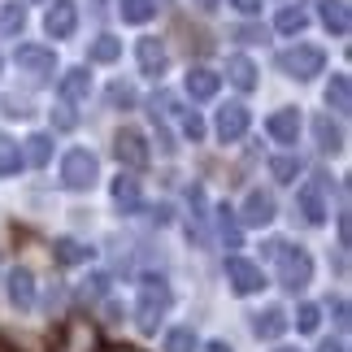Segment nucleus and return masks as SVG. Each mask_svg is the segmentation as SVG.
<instances>
[{
	"label": "nucleus",
	"instance_id": "obj_1",
	"mask_svg": "<svg viewBox=\"0 0 352 352\" xmlns=\"http://www.w3.org/2000/svg\"><path fill=\"white\" fill-rule=\"evenodd\" d=\"M170 305H174V292H170V283H166V278H144V287H140V300H135V327L153 335V331L161 327V322H166Z\"/></svg>",
	"mask_w": 352,
	"mask_h": 352
},
{
	"label": "nucleus",
	"instance_id": "obj_2",
	"mask_svg": "<svg viewBox=\"0 0 352 352\" xmlns=\"http://www.w3.org/2000/svg\"><path fill=\"white\" fill-rule=\"evenodd\" d=\"M96 179H100L96 153H91V148H70V153H65V161H61V183L70 187V192H91V187H96Z\"/></svg>",
	"mask_w": 352,
	"mask_h": 352
},
{
	"label": "nucleus",
	"instance_id": "obj_3",
	"mask_svg": "<svg viewBox=\"0 0 352 352\" xmlns=\"http://www.w3.org/2000/svg\"><path fill=\"white\" fill-rule=\"evenodd\" d=\"M274 261H278V283H283L292 296L305 292L309 283H314V256H309L305 248H292V243H283V252L274 256Z\"/></svg>",
	"mask_w": 352,
	"mask_h": 352
},
{
	"label": "nucleus",
	"instance_id": "obj_4",
	"mask_svg": "<svg viewBox=\"0 0 352 352\" xmlns=\"http://www.w3.org/2000/svg\"><path fill=\"white\" fill-rule=\"evenodd\" d=\"M100 335H96V322L87 318H65L57 327V340H52V352H96Z\"/></svg>",
	"mask_w": 352,
	"mask_h": 352
},
{
	"label": "nucleus",
	"instance_id": "obj_5",
	"mask_svg": "<svg viewBox=\"0 0 352 352\" xmlns=\"http://www.w3.org/2000/svg\"><path fill=\"white\" fill-rule=\"evenodd\" d=\"M278 70L292 74V78H300V83H309L314 74L327 70V52L314 48V44H296V48H287V52L278 57Z\"/></svg>",
	"mask_w": 352,
	"mask_h": 352
},
{
	"label": "nucleus",
	"instance_id": "obj_6",
	"mask_svg": "<svg viewBox=\"0 0 352 352\" xmlns=\"http://www.w3.org/2000/svg\"><path fill=\"white\" fill-rule=\"evenodd\" d=\"M13 61H18V70L31 74L35 83H44V78L57 74V52H52V48H39V44H22Z\"/></svg>",
	"mask_w": 352,
	"mask_h": 352
},
{
	"label": "nucleus",
	"instance_id": "obj_7",
	"mask_svg": "<svg viewBox=\"0 0 352 352\" xmlns=\"http://www.w3.org/2000/svg\"><path fill=\"white\" fill-rule=\"evenodd\" d=\"M226 283H231L235 296H256L265 287V270L243 261V256H231V261H226Z\"/></svg>",
	"mask_w": 352,
	"mask_h": 352
},
{
	"label": "nucleus",
	"instance_id": "obj_8",
	"mask_svg": "<svg viewBox=\"0 0 352 352\" xmlns=\"http://www.w3.org/2000/svg\"><path fill=\"white\" fill-rule=\"evenodd\" d=\"M113 157H118V166H126V170H144V166H148V144H144V135L131 131V126H122V131L113 135Z\"/></svg>",
	"mask_w": 352,
	"mask_h": 352
},
{
	"label": "nucleus",
	"instance_id": "obj_9",
	"mask_svg": "<svg viewBox=\"0 0 352 352\" xmlns=\"http://www.w3.org/2000/svg\"><path fill=\"white\" fill-rule=\"evenodd\" d=\"M44 31H48V39H70L78 31V5L74 0H52L48 13H44Z\"/></svg>",
	"mask_w": 352,
	"mask_h": 352
},
{
	"label": "nucleus",
	"instance_id": "obj_10",
	"mask_svg": "<svg viewBox=\"0 0 352 352\" xmlns=\"http://www.w3.org/2000/svg\"><path fill=\"white\" fill-rule=\"evenodd\" d=\"M5 296H9V305L18 309V314H31V309H35V274H31L26 265L9 270V278H5Z\"/></svg>",
	"mask_w": 352,
	"mask_h": 352
},
{
	"label": "nucleus",
	"instance_id": "obj_11",
	"mask_svg": "<svg viewBox=\"0 0 352 352\" xmlns=\"http://www.w3.org/2000/svg\"><path fill=\"white\" fill-rule=\"evenodd\" d=\"M248 122H252L248 104H222V109H218V140L222 144L243 140V135H248Z\"/></svg>",
	"mask_w": 352,
	"mask_h": 352
},
{
	"label": "nucleus",
	"instance_id": "obj_12",
	"mask_svg": "<svg viewBox=\"0 0 352 352\" xmlns=\"http://www.w3.org/2000/svg\"><path fill=\"white\" fill-rule=\"evenodd\" d=\"M109 192H113V205H118L122 218H135V213L144 209V192H140V179H135V174H118Z\"/></svg>",
	"mask_w": 352,
	"mask_h": 352
},
{
	"label": "nucleus",
	"instance_id": "obj_13",
	"mask_svg": "<svg viewBox=\"0 0 352 352\" xmlns=\"http://www.w3.org/2000/svg\"><path fill=\"white\" fill-rule=\"evenodd\" d=\"M274 213H278L274 196L256 187V192L243 196V213H239V222H243V226H270V222H274Z\"/></svg>",
	"mask_w": 352,
	"mask_h": 352
},
{
	"label": "nucleus",
	"instance_id": "obj_14",
	"mask_svg": "<svg viewBox=\"0 0 352 352\" xmlns=\"http://www.w3.org/2000/svg\"><path fill=\"white\" fill-rule=\"evenodd\" d=\"M296 205H300V218L309 222V226H322L327 222V200H322V183H305L300 192H296Z\"/></svg>",
	"mask_w": 352,
	"mask_h": 352
},
{
	"label": "nucleus",
	"instance_id": "obj_15",
	"mask_svg": "<svg viewBox=\"0 0 352 352\" xmlns=\"http://www.w3.org/2000/svg\"><path fill=\"white\" fill-rule=\"evenodd\" d=\"M265 131L274 135L278 144H296V140H300V113H296V109H274L265 118Z\"/></svg>",
	"mask_w": 352,
	"mask_h": 352
},
{
	"label": "nucleus",
	"instance_id": "obj_16",
	"mask_svg": "<svg viewBox=\"0 0 352 352\" xmlns=\"http://www.w3.org/2000/svg\"><path fill=\"white\" fill-rule=\"evenodd\" d=\"M183 87H187V96H192V100H213V96H218V87H222V74L196 65V70H187V83Z\"/></svg>",
	"mask_w": 352,
	"mask_h": 352
},
{
	"label": "nucleus",
	"instance_id": "obj_17",
	"mask_svg": "<svg viewBox=\"0 0 352 352\" xmlns=\"http://www.w3.org/2000/svg\"><path fill=\"white\" fill-rule=\"evenodd\" d=\"M318 5H322V9H318V13H322V26H327L331 35H340V39H344V35L352 31L348 0H318Z\"/></svg>",
	"mask_w": 352,
	"mask_h": 352
},
{
	"label": "nucleus",
	"instance_id": "obj_18",
	"mask_svg": "<svg viewBox=\"0 0 352 352\" xmlns=\"http://www.w3.org/2000/svg\"><path fill=\"white\" fill-rule=\"evenodd\" d=\"M57 91H61L65 104H70V100H87V96H91V74H87V65H74V70H65L61 83H57Z\"/></svg>",
	"mask_w": 352,
	"mask_h": 352
},
{
	"label": "nucleus",
	"instance_id": "obj_19",
	"mask_svg": "<svg viewBox=\"0 0 352 352\" xmlns=\"http://www.w3.org/2000/svg\"><path fill=\"white\" fill-rule=\"evenodd\" d=\"M287 331V314H283L278 305L261 309V314H252V335L256 340H278V335Z\"/></svg>",
	"mask_w": 352,
	"mask_h": 352
},
{
	"label": "nucleus",
	"instance_id": "obj_20",
	"mask_svg": "<svg viewBox=\"0 0 352 352\" xmlns=\"http://www.w3.org/2000/svg\"><path fill=\"white\" fill-rule=\"evenodd\" d=\"M226 78H231L239 91H252V87H256V61H252V57H243V52L226 57Z\"/></svg>",
	"mask_w": 352,
	"mask_h": 352
},
{
	"label": "nucleus",
	"instance_id": "obj_21",
	"mask_svg": "<svg viewBox=\"0 0 352 352\" xmlns=\"http://www.w3.org/2000/svg\"><path fill=\"white\" fill-rule=\"evenodd\" d=\"M135 52H140V70L144 74H161V70H166V44H161V39H153V35H148V39H140V48H135Z\"/></svg>",
	"mask_w": 352,
	"mask_h": 352
},
{
	"label": "nucleus",
	"instance_id": "obj_22",
	"mask_svg": "<svg viewBox=\"0 0 352 352\" xmlns=\"http://www.w3.org/2000/svg\"><path fill=\"white\" fill-rule=\"evenodd\" d=\"M314 135H318V148H322V153H344V131L331 122V113H318L314 118Z\"/></svg>",
	"mask_w": 352,
	"mask_h": 352
},
{
	"label": "nucleus",
	"instance_id": "obj_23",
	"mask_svg": "<svg viewBox=\"0 0 352 352\" xmlns=\"http://www.w3.org/2000/svg\"><path fill=\"white\" fill-rule=\"evenodd\" d=\"M52 256H57L61 265H83V261H91V248L78 243V239H70V235H61L57 243H52Z\"/></svg>",
	"mask_w": 352,
	"mask_h": 352
},
{
	"label": "nucleus",
	"instance_id": "obj_24",
	"mask_svg": "<svg viewBox=\"0 0 352 352\" xmlns=\"http://www.w3.org/2000/svg\"><path fill=\"white\" fill-rule=\"evenodd\" d=\"M118 13H122V22L144 26L157 18V0H118Z\"/></svg>",
	"mask_w": 352,
	"mask_h": 352
},
{
	"label": "nucleus",
	"instance_id": "obj_25",
	"mask_svg": "<svg viewBox=\"0 0 352 352\" xmlns=\"http://www.w3.org/2000/svg\"><path fill=\"white\" fill-rule=\"evenodd\" d=\"M327 104H331L335 113H348V109H352V83H348V74H331Z\"/></svg>",
	"mask_w": 352,
	"mask_h": 352
},
{
	"label": "nucleus",
	"instance_id": "obj_26",
	"mask_svg": "<svg viewBox=\"0 0 352 352\" xmlns=\"http://www.w3.org/2000/svg\"><path fill=\"white\" fill-rule=\"evenodd\" d=\"M26 161H31L35 170H44L48 161H52V135H44V131H35L31 140H26Z\"/></svg>",
	"mask_w": 352,
	"mask_h": 352
},
{
	"label": "nucleus",
	"instance_id": "obj_27",
	"mask_svg": "<svg viewBox=\"0 0 352 352\" xmlns=\"http://www.w3.org/2000/svg\"><path fill=\"white\" fill-rule=\"evenodd\" d=\"M122 57V39L118 35H100L96 44L87 48V61H96V65H109V61H118Z\"/></svg>",
	"mask_w": 352,
	"mask_h": 352
},
{
	"label": "nucleus",
	"instance_id": "obj_28",
	"mask_svg": "<svg viewBox=\"0 0 352 352\" xmlns=\"http://www.w3.org/2000/svg\"><path fill=\"white\" fill-rule=\"evenodd\" d=\"M166 352H200L196 331H192V327H174V331L166 335Z\"/></svg>",
	"mask_w": 352,
	"mask_h": 352
},
{
	"label": "nucleus",
	"instance_id": "obj_29",
	"mask_svg": "<svg viewBox=\"0 0 352 352\" xmlns=\"http://www.w3.org/2000/svg\"><path fill=\"white\" fill-rule=\"evenodd\" d=\"M218 235H222L226 248H243V226L231 218V209H222V213H218Z\"/></svg>",
	"mask_w": 352,
	"mask_h": 352
},
{
	"label": "nucleus",
	"instance_id": "obj_30",
	"mask_svg": "<svg viewBox=\"0 0 352 352\" xmlns=\"http://www.w3.org/2000/svg\"><path fill=\"white\" fill-rule=\"evenodd\" d=\"M18 166H22V153H18V144H13L9 135H0V179L18 174Z\"/></svg>",
	"mask_w": 352,
	"mask_h": 352
},
{
	"label": "nucleus",
	"instance_id": "obj_31",
	"mask_svg": "<svg viewBox=\"0 0 352 352\" xmlns=\"http://www.w3.org/2000/svg\"><path fill=\"white\" fill-rule=\"evenodd\" d=\"M270 174H274L278 183H296V174H300V157H292V153H283L270 161Z\"/></svg>",
	"mask_w": 352,
	"mask_h": 352
},
{
	"label": "nucleus",
	"instance_id": "obj_32",
	"mask_svg": "<svg viewBox=\"0 0 352 352\" xmlns=\"http://www.w3.org/2000/svg\"><path fill=\"white\" fill-rule=\"evenodd\" d=\"M0 31H5V35H22L26 31V9L22 5H5V9H0Z\"/></svg>",
	"mask_w": 352,
	"mask_h": 352
},
{
	"label": "nucleus",
	"instance_id": "obj_33",
	"mask_svg": "<svg viewBox=\"0 0 352 352\" xmlns=\"http://www.w3.org/2000/svg\"><path fill=\"white\" fill-rule=\"evenodd\" d=\"M305 26H309V13H305L300 5H296V9H283V13H278V31H283V35H300Z\"/></svg>",
	"mask_w": 352,
	"mask_h": 352
},
{
	"label": "nucleus",
	"instance_id": "obj_34",
	"mask_svg": "<svg viewBox=\"0 0 352 352\" xmlns=\"http://www.w3.org/2000/svg\"><path fill=\"white\" fill-rule=\"evenodd\" d=\"M104 96H109V104H113V109H122V113L135 109V87L122 83V78H118V83H109V91H104Z\"/></svg>",
	"mask_w": 352,
	"mask_h": 352
},
{
	"label": "nucleus",
	"instance_id": "obj_35",
	"mask_svg": "<svg viewBox=\"0 0 352 352\" xmlns=\"http://www.w3.org/2000/svg\"><path fill=\"white\" fill-rule=\"evenodd\" d=\"M322 327V309L318 305H300V309H296V331H300V335H314Z\"/></svg>",
	"mask_w": 352,
	"mask_h": 352
},
{
	"label": "nucleus",
	"instance_id": "obj_36",
	"mask_svg": "<svg viewBox=\"0 0 352 352\" xmlns=\"http://www.w3.org/2000/svg\"><path fill=\"white\" fill-rule=\"evenodd\" d=\"M109 296V274H91L83 283V300H104Z\"/></svg>",
	"mask_w": 352,
	"mask_h": 352
},
{
	"label": "nucleus",
	"instance_id": "obj_37",
	"mask_svg": "<svg viewBox=\"0 0 352 352\" xmlns=\"http://www.w3.org/2000/svg\"><path fill=\"white\" fill-rule=\"evenodd\" d=\"M183 135H187L192 144H200V140H205V122H200L196 113H183Z\"/></svg>",
	"mask_w": 352,
	"mask_h": 352
},
{
	"label": "nucleus",
	"instance_id": "obj_38",
	"mask_svg": "<svg viewBox=\"0 0 352 352\" xmlns=\"http://www.w3.org/2000/svg\"><path fill=\"white\" fill-rule=\"evenodd\" d=\"M74 109H70V104H57V109H52V126H57V131H74Z\"/></svg>",
	"mask_w": 352,
	"mask_h": 352
},
{
	"label": "nucleus",
	"instance_id": "obj_39",
	"mask_svg": "<svg viewBox=\"0 0 352 352\" xmlns=\"http://www.w3.org/2000/svg\"><path fill=\"white\" fill-rule=\"evenodd\" d=\"M235 39H239V44H261V39H265V26H239Z\"/></svg>",
	"mask_w": 352,
	"mask_h": 352
},
{
	"label": "nucleus",
	"instance_id": "obj_40",
	"mask_svg": "<svg viewBox=\"0 0 352 352\" xmlns=\"http://www.w3.org/2000/svg\"><path fill=\"white\" fill-rule=\"evenodd\" d=\"M5 113L9 118H26V113H31V104H26L22 96H5Z\"/></svg>",
	"mask_w": 352,
	"mask_h": 352
},
{
	"label": "nucleus",
	"instance_id": "obj_41",
	"mask_svg": "<svg viewBox=\"0 0 352 352\" xmlns=\"http://www.w3.org/2000/svg\"><path fill=\"white\" fill-rule=\"evenodd\" d=\"M61 305H65V287L52 283V287H48V314H61Z\"/></svg>",
	"mask_w": 352,
	"mask_h": 352
},
{
	"label": "nucleus",
	"instance_id": "obj_42",
	"mask_svg": "<svg viewBox=\"0 0 352 352\" xmlns=\"http://www.w3.org/2000/svg\"><path fill=\"white\" fill-rule=\"evenodd\" d=\"M335 322H340V331H348V300H335Z\"/></svg>",
	"mask_w": 352,
	"mask_h": 352
},
{
	"label": "nucleus",
	"instance_id": "obj_43",
	"mask_svg": "<svg viewBox=\"0 0 352 352\" xmlns=\"http://www.w3.org/2000/svg\"><path fill=\"white\" fill-rule=\"evenodd\" d=\"M239 13H261V0H231Z\"/></svg>",
	"mask_w": 352,
	"mask_h": 352
},
{
	"label": "nucleus",
	"instance_id": "obj_44",
	"mask_svg": "<svg viewBox=\"0 0 352 352\" xmlns=\"http://www.w3.org/2000/svg\"><path fill=\"white\" fill-rule=\"evenodd\" d=\"M100 352H144V348H135V344H109V348H100Z\"/></svg>",
	"mask_w": 352,
	"mask_h": 352
},
{
	"label": "nucleus",
	"instance_id": "obj_45",
	"mask_svg": "<svg viewBox=\"0 0 352 352\" xmlns=\"http://www.w3.org/2000/svg\"><path fill=\"white\" fill-rule=\"evenodd\" d=\"M322 352H348V348H344V340H327V344H322Z\"/></svg>",
	"mask_w": 352,
	"mask_h": 352
},
{
	"label": "nucleus",
	"instance_id": "obj_46",
	"mask_svg": "<svg viewBox=\"0 0 352 352\" xmlns=\"http://www.w3.org/2000/svg\"><path fill=\"white\" fill-rule=\"evenodd\" d=\"M205 352H235V348H231V344H226V340H213V344H209Z\"/></svg>",
	"mask_w": 352,
	"mask_h": 352
},
{
	"label": "nucleus",
	"instance_id": "obj_47",
	"mask_svg": "<svg viewBox=\"0 0 352 352\" xmlns=\"http://www.w3.org/2000/svg\"><path fill=\"white\" fill-rule=\"evenodd\" d=\"M196 5H200V9H218V0H196Z\"/></svg>",
	"mask_w": 352,
	"mask_h": 352
},
{
	"label": "nucleus",
	"instance_id": "obj_48",
	"mask_svg": "<svg viewBox=\"0 0 352 352\" xmlns=\"http://www.w3.org/2000/svg\"><path fill=\"white\" fill-rule=\"evenodd\" d=\"M274 352H300V348H274Z\"/></svg>",
	"mask_w": 352,
	"mask_h": 352
}]
</instances>
